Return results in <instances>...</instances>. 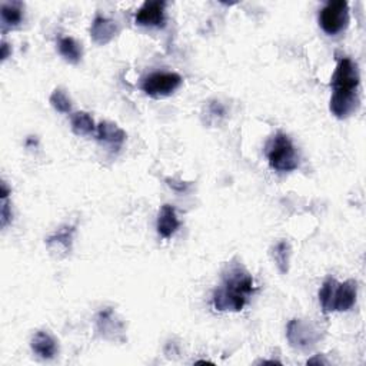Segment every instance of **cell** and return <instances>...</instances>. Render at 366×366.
<instances>
[{
	"instance_id": "obj_1",
	"label": "cell",
	"mask_w": 366,
	"mask_h": 366,
	"mask_svg": "<svg viewBox=\"0 0 366 366\" xmlns=\"http://www.w3.org/2000/svg\"><path fill=\"white\" fill-rule=\"evenodd\" d=\"M255 290V281L248 269L241 262L232 261L222 273L221 285L215 289L212 302L219 312H241Z\"/></svg>"
},
{
	"instance_id": "obj_2",
	"label": "cell",
	"mask_w": 366,
	"mask_h": 366,
	"mask_svg": "<svg viewBox=\"0 0 366 366\" xmlns=\"http://www.w3.org/2000/svg\"><path fill=\"white\" fill-rule=\"evenodd\" d=\"M359 82L358 65L349 58L339 59L331 79L334 94L329 102V109L338 119H346L356 112L359 107Z\"/></svg>"
},
{
	"instance_id": "obj_3",
	"label": "cell",
	"mask_w": 366,
	"mask_h": 366,
	"mask_svg": "<svg viewBox=\"0 0 366 366\" xmlns=\"http://www.w3.org/2000/svg\"><path fill=\"white\" fill-rule=\"evenodd\" d=\"M358 295V285L354 279L339 283L329 278L323 282L319 290V302L325 314L346 312L354 308Z\"/></svg>"
},
{
	"instance_id": "obj_4",
	"label": "cell",
	"mask_w": 366,
	"mask_h": 366,
	"mask_svg": "<svg viewBox=\"0 0 366 366\" xmlns=\"http://www.w3.org/2000/svg\"><path fill=\"white\" fill-rule=\"evenodd\" d=\"M265 153L269 166L277 172H292L299 166V158L295 146L283 132H278L270 138Z\"/></svg>"
},
{
	"instance_id": "obj_5",
	"label": "cell",
	"mask_w": 366,
	"mask_h": 366,
	"mask_svg": "<svg viewBox=\"0 0 366 366\" xmlns=\"http://www.w3.org/2000/svg\"><path fill=\"white\" fill-rule=\"evenodd\" d=\"M319 25L331 36L343 32L349 25V5L345 0L327 2L319 12Z\"/></svg>"
},
{
	"instance_id": "obj_6",
	"label": "cell",
	"mask_w": 366,
	"mask_h": 366,
	"mask_svg": "<svg viewBox=\"0 0 366 366\" xmlns=\"http://www.w3.org/2000/svg\"><path fill=\"white\" fill-rule=\"evenodd\" d=\"M183 79L176 72H155L142 80V90L148 96L163 98L180 87Z\"/></svg>"
},
{
	"instance_id": "obj_7",
	"label": "cell",
	"mask_w": 366,
	"mask_h": 366,
	"mask_svg": "<svg viewBox=\"0 0 366 366\" xmlns=\"http://www.w3.org/2000/svg\"><path fill=\"white\" fill-rule=\"evenodd\" d=\"M286 338L292 347L299 351H309L319 342L318 329L302 319H292L286 327Z\"/></svg>"
},
{
	"instance_id": "obj_8",
	"label": "cell",
	"mask_w": 366,
	"mask_h": 366,
	"mask_svg": "<svg viewBox=\"0 0 366 366\" xmlns=\"http://www.w3.org/2000/svg\"><path fill=\"white\" fill-rule=\"evenodd\" d=\"M166 3L160 0H148L136 12L135 22L144 28H164L166 25V14H164Z\"/></svg>"
},
{
	"instance_id": "obj_9",
	"label": "cell",
	"mask_w": 366,
	"mask_h": 366,
	"mask_svg": "<svg viewBox=\"0 0 366 366\" xmlns=\"http://www.w3.org/2000/svg\"><path fill=\"white\" fill-rule=\"evenodd\" d=\"M119 33V26L115 21L109 19L106 16L98 14L90 26V36L92 41L96 45H107L109 42H112L116 34Z\"/></svg>"
},
{
	"instance_id": "obj_10",
	"label": "cell",
	"mask_w": 366,
	"mask_h": 366,
	"mask_svg": "<svg viewBox=\"0 0 366 366\" xmlns=\"http://www.w3.org/2000/svg\"><path fill=\"white\" fill-rule=\"evenodd\" d=\"M98 140L111 146L112 149H119L126 140V132L114 122L103 120L98 125Z\"/></svg>"
},
{
	"instance_id": "obj_11",
	"label": "cell",
	"mask_w": 366,
	"mask_h": 366,
	"mask_svg": "<svg viewBox=\"0 0 366 366\" xmlns=\"http://www.w3.org/2000/svg\"><path fill=\"white\" fill-rule=\"evenodd\" d=\"M180 226V222L177 219L176 211L171 205H163L159 211L158 215V222H156V229L158 233L164 237V239H169L172 237Z\"/></svg>"
},
{
	"instance_id": "obj_12",
	"label": "cell",
	"mask_w": 366,
	"mask_h": 366,
	"mask_svg": "<svg viewBox=\"0 0 366 366\" xmlns=\"http://www.w3.org/2000/svg\"><path fill=\"white\" fill-rule=\"evenodd\" d=\"M30 347L42 359H53L58 354V343L47 332H36L30 341Z\"/></svg>"
},
{
	"instance_id": "obj_13",
	"label": "cell",
	"mask_w": 366,
	"mask_h": 366,
	"mask_svg": "<svg viewBox=\"0 0 366 366\" xmlns=\"http://www.w3.org/2000/svg\"><path fill=\"white\" fill-rule=\"evenodd\" d=\"M23 10L25 6L21 2H5L0 8V14H2V25L3 32L8 29H14L23 22Z\"/></svg>"
},
{
	"instance_id": "obj_14",
	"label": "cell",
	"mask_w": 366,
	"mask_h": 366,
	"mask_svg": "<svg viewBox=\"0 0 366 366\" xmlns=\"http://www.w3.org/2000/svg\"><path fill=\"white\" fill-rule=\"evenodd\" d=\"M73 235H75V226H62L56 233L47 237L46 245L54 252H65V255H67L72 249Z\"/></svg>"
},
{
	"instance_id": "obj_15",
	"label": "cell",
	"mask_w": 366,
	"mask_h": 366,
	"mask_svg": "<svg viewBox=\"0 0 366 366\" xmlns=\"http://www.w3.org/2000/svg\"><path fill=\"white\" fill-rule=\"evenodd\" d=\"M58 49L66 62L72 65H78L80 62L82 46L75 39L70 38V36H62V38H59Z\"/></svg>"
},
{
	"instance_id": "obj_16",
	"label": "cell",
	"mask_w": 366,
	"mask_h": 366,
	"mask_svg": "<svg viewBox=\"0 0 366 366\" xmlns=\"http://www.w3.org/2000/svg\"><path fill=\"white\" fill-rule=\"evenodd\" d=\"M70 125L73 133H76L78 136H89L92 133H95L96 125L94 118H92L87 112H75L70 116Z\"/></svg>"
},
{
	"instance_id": "obj_17",
	"label": "cell",
	"mask_w": 366,
	"mask_h": 366,
	"mask_svg": "<svg viewBox=\"0 0 366 366\" xmlns=\"http://www.w3.org/2000/svg\"><path fill=\"white\" fill-rule=\"evenodd\" d=\"M290 255H292V249L286 241H281L279 244H277L272 248V258H273L274 263H277L278 269L283 274H286L289 272Z\"/></svg>"
},
{
	"instance_id": "obj_18",
	"label": "cell",
	"mask_w": 366,
	"mask_h": 366,
	"mask_svg": "<svg viewBox=\"0 0 366 366\" xmlns=\"http://www.w3.org/2000/svg\"><path fill=\"white\" fill-rule=\"evenodd\" d=\"M49 102L53 106L54 111H58L61 114H70L72 112V107H73L72 100L63 89H54L53 94L50 95Z\"/></svg>"
},
{
	"instance_id": "obj_19",
	"label": "cell",
	"mask_w": 366,
	"mask_h": 366,
	"mask_svg": "<svg viewBox=\"0 0 366 366\" xmlns=\"http://www.w3.org/2000/svg\"><path fill=\"white\" fill-rule=\"evenodd\" d=\"M206 114H208V118L217 120L219 118H224L226 115V111H225V106L221 102L213 100V102H209Z\"/></svg>"
},
{
	"instance_id": "obj_20",
	"label": "cell",
	"mask_w": 366,
	"mask_h": 366,
	"mask_svg": "<svg viewBox=\"0 0 366 366\" xmlns=\"http://www.w3.org/2000/svg\"><path fill=\"white\" fill-rule=\"evenodd\" d=\"M10 221H12V209L6 197L2 199V206H0V225H2V228H6Z\"/></svg>"
},
{
	"instance_id": "obj_21",
	"label": "cell",
	"mask_w": 366,
	"mask_h": 366,
	"mask_svg": "<svg viewBox=\"0 0 366 366\" xmlns=\"http://www.w3.org/2000/svg\"><path fill=\"white\" fill-rule=\"evenodd\" d=\"M9 58V45L6 42H2V61H6Z\"/></svg>"
},
{
	"instance_id": "obj_22",
	"label": "cell",
	"mask_w": 366,
	"mask_h": 366,
	"mask_svg": "<svg viewBox=\"0 0 366 366\" xmlns=\"http://www.w3.org/2000/svg\"><path fill=\"white\" fill-rule=\"evenodd\" d=\"M312 363H326V360H323V359H321L318 356V358H314V359H309L308 360V365H312Z\"/></svg>"
}]
</instances>
